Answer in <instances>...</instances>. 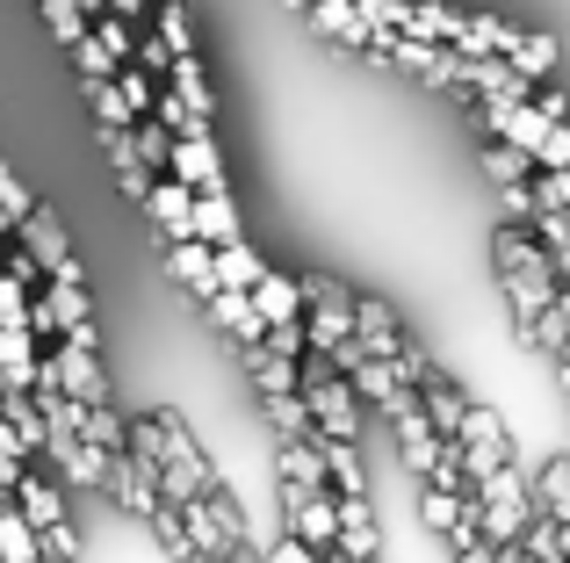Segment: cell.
Masks as SVG:
<instances>
[{"label": "cell", "instance_id": "1", "mask_svg": "<svg viewBox=\"0 0 570 563\" xmlns=\"http://www.w3.org/2000/svg\"><path fill=\"white\" fill-rule=\"evenodd\" d=\"M14 246H22V254L37 260L43 275H66V282H87V260L72 254V239H66V217H58L51 203H29V210H22V225H14Z\"/></svg>", "mask_w": 570, "mask_h": 563}, {"label": "cell", "instance_id": "2", "mask_svg": "<svg viewBox=\"0 0 570 563\" xmlns=\"http://www.w3.org/2000/svg\"><path fill=\"white\" fill-rule=\"evenodd\" d=\"M167 174H174V181H188V188H232V167H224L217 130H188V138H174Z\"/></svg>", "mask_w": 570, "mask_h": 563}, {"label": "cell", "instance_id": "3", "mask_svg": "<svg viewBox=\"0 0 570 563\" xmlns=\"http://www.w3.org/2000/svg\"><path fill=\"white\" fill-rule=\"evenodd\" d=\"M101 498H109L124 521H145L159 506V484H153V463L138 455H109V477H101Z\"/></svg>", "mask_w": 570, "mask_h": 563}, {"label": "cell", "instance_id": "4", "mask_svg": "<svg viewBox=\"0 0 570 563\" xmlns=\"http://www.w3.org/2000/svg\"><path fill=\"white\" fill-rule=\"evenodd\" d=\"M188 239H203V246L246 239V217H238V196H232V188H195V203H188Z\"/></svg>", "mask_w": 570, "mask_h": 563}, {"label": "cell", "instance_id": "5", "mask_svg": "<svg viewBox=\"0 0 570 563\" xmlns=\"http://www.w3.org/2000/svg\"><path fill=\"white\" fill-rule=\"evenodd\" d=\"M282 527H289L304 550H333V535H340V498H333V492L289 498V506H282Z\"/></svg>", "mask_w": 570, "mask_h": 563}, {"label": "cell", "instance_id": "6", "mask_svg": "<svg viewBox=\"0 0 570 563\" xmlns=\"http://www.w3.org/2000/svg\"><path fill=\"white\" fill-rule=\"evenodd\" d=\"M354 339H362L368 354H390L404 339V310L376 289H354Z\"/></svg>", "mask_w": 570, "mask_h": 563}, {"label": "cell", "instance_id": "7", "mask_svg": "<svg viewBox=\"0 0 570 563\" xmlns=\"http://www.w3.org/2000/svg\"><path fill=\"white\" fill-rule=\"evenodd\" d=\"M419 412H426V426H433L441 441H455V434H462V412H470V383L441 368L433 383H419Z\"/></svg>", "mask_w": 570, "mask_h": 563}, {"label": "cell", "instance_id": "8", "mask_svg": "<svg viewBox=\"0 0 570 563\" xmlns=\"http://www.w3.org/2000/svg\"><path fill=\"white\" fill-rule=\"evenodd\" d=\"M188 203H195V188H188V181H174V174H153V188H145L138 210L153 217L159 239H188Z\"/></svg>", "mask_w": 570, "mask_h": 563}, {"label": "cell", "instance_id": "9", "mask_svg": "<svg viewBox=\"0 0 570 563\" xmlns=\"http://www.w3.org/2000/svg\"><path fill=\"white\" fill-rule=\"evenodd\" d=\"M528 506L542 513V521H563V513H570V448L528 463Z\"/></svg>", "mask_w": 570, "mask_h": 563}, {"label": "cell", "instance_id": "10", "mask_svg": "<svg viewBox=\"0 0 570 563\" xmlns=\"http://www.w3.org/2000/svg\"><path fill=\"white\" fill-rule=\"evenodd\" d=\"M499 296H505V318H534V310L557 296V268H549V254L528 260V268H513V275H499Z\"/></svg>", "mask_w": 570, "mask_h": 563}, {"label": "cell", "instance_id": "11", "mask_svg": "<svg viewBox=\"0 0 570 563\" xmlns=\"http://www.w3.org/2000/svg\"><path fill=\"white\" fill-rule=\"evenodd\" d=\"M203 310H209V325H217V333L232 339V347H253V339L267 333V325H261V310H253V296H246V289H209V296H203Z\"/></svg>", "mask_w": 570, "mask_h": 563}, {"label": "cell", "instance_id": "12", "mask_svg": "<svg viewBox=\"0 0 570 563\" xmlns=\"http://www.w3.org/2000/svg\"><path fill=\"white\" fill-rule=\"evenodd\" d=\"M513 43H520V22H505V14H484V8H462L455 51H470V58H505Z\"/></svg>", "mask_w": 570, "mask_h": 563}, {"label": "cell", "instance_id": "13", "mask_svg": "<svg viewBox=\"0 0 570 563\" xmlns=\"http://www.w3.org/2000/svg\"><path fill=\"white\" fill-rule=\"evenodd\" d=\"M325 463V492H368V455L362 441H325V434H304Z\"/></svg>", "mask_w": 570, "mask_h": 563}, {"label": "cell", "instance_id": "14", "mask_svg": "<svg viewBox=\"0 0 570 563\" xmlns=\"http://www.w3.org/2000/svg\"><path fill=\"white\" fill-rule=\"evenodd\" d=\"M238 368H246L253 397H275V391H296V383H304V368H296L289 354H275L267 339H253V347H238Z\"/></svg>", "mask_w": 570, "mask_h": 563}, {"label": "cell", "instance_id": "15", "mask_svg": "<svg viewBox=\"0 0 570 563\" xmlns=\"http://www.w3.org/2000/svg\"><path fill=\"white\" fill-rule=\"evenodd\" d=\"M311 29H318V37H333V43H347V51H368V43H376V29L362 22V8H354V0H311Z\"/></svg>", "mask_w": 570, "mask_h": 563}, {"label": "cell", "instance_id": "16", "mask_svg": "<svg viewBox=\"0 0 570 563\" xmlns=\"http://www.w3.org/2000/svg\"><path fill=\"white\" fill-rule=\"evenodd\" d=\"M159 87H174V95H181L188 109L203 116V124H217V87H209V72H203V58H195V51H174V58H167V80H159Z\"/></svg>", "mask_w": 570, "mask_h": 563}, {"label": "cell", "instance_id": "17", "mask_svg": "<svg viewBox=\"0 0 570 563\" xmlns=\"http://www.w3.org/2000/svg\"><path fill=\"white\" fill-rule=\"evenodd\" d=\"M153 484H159V506H188V498L209 484V448H195V455H167V463L153 470Z\"/></svg>", "mask_w": 570, "mask_h": 563}, {"label": "cell", "instance_id": "18", "mask_svg": "<svg viewBox=\"0 0 570 563\" xmlns=\"http://www.w3.org/2000/svg\"><path fill=\"white\" fill-rule=\"evenodd\" d=\"M253 310H261V325H275V318H304V289H296V275H282L275 260L261 268V282H253Z\"/></svg>", "mask_w": 570, "mask_h": 563}, {"label": "cell", "instance_id": "19", "mask_svg": "<svg viewBox=\"0 0 570 563\" xmlns=\"http://www.w3.org/2000/svg\"><path fill=\"white\" fill-rule=\"evenodd\" d=\"M159 260H167V282H174V289H188L195 304L217 289V282H209V246L203 239H167V254H159Z\"/></svg>", "mask_w": 570, "mask_h": 563}, {"label": "cell", "instance_id": "20", "mask_svg": "<svg viewBox=\"0 0 570 563\" xmlns=\"http://www.w3.org/2000/svg\"><path fill=\"white\" fill-rule=\"evenodd\" d=\"M267 268V254H253L246 239H224V246H209V282L217 289H253Z\"/></svg>", "mask_w": 570, "mask_h": 563}, {"label": "cell", "instance_id": "21", "mask_svg": "<svg viewBox=\"0 0 570 563\" xmlns=\"http://www.w3.org/2000/svg\"><path fill=\"white\" fill-rule=\"evenodd\" d=\"M253 412H261V434L267 441H304L311 434V412L296 391H275V397H253Z\"/></svg>", "mask_w": 570, "mask_h": 563}, {"label": "cell", "instance_id": "22", "mask_svg": "<svg viewBox=\"0 0 570 563\" xmlns=\"http://www.w3.org/2000/svg\"><path fill=\"white\" fill-rule=\"evenodd\" d=\"M37 339H29V325H0V391H29V376H37Z\"/></svg>", "mask_w": 570, "mask_h": 563}, {"label": "cell", "instance_id": "23", "mask_svg": "<svg viewBox=\"0 0 570 563\" xmlns=\"http://www.w3.org/2000/svg\"><path fill=\"white\" fill-rule=\"evenodd\" d=\"M80 441H95L101 455H124V441H130V412L116 405V397H101V405H80Z\"/></svg>", "mask_w": 570, "mask_h": 563}, {"label": "cell", "instance_id": "24", "mask_svg": "<svg viewBox=\"0 0 570 563\" xmlns=\"http://www.w3.org/2000/svg\"><path fill=\"white\" fill-rule=\"evenodd\" d=\"M455 29H462L455 0H412V14H404V37H426V43H455Z\"/></svg>", "mask_w": 570, "mask_h": 563}, {"label": "cell", "instance_id": "25", "mask_svg": "<svg viewBox=\"0 0 570 563\" xmlns=\"http://www.w3.org/2000/svg\"><path fill=\"white\" fill-rule=\"evenodd\" d=\"M557 58H563V43L549 37V29H520V43L505 51V66L528 72V80H549V72H557Z\"/></svg>", "mask_w": 570, "mask_h": 563}, {"label": "cell", "instance_id": "26", "mask_svg": "<svg viewBox=\"0 0 570 563\" xmlns=\"http://www.w3.org/2000/svg\"><path fill=\"white\" fill-rule=\"evenodd\" d=\"M109 80H116V95H124V109H130V124H138V116H145V109H153V95H159V80H153V72H145V66H138V58H124V66H116V72H109Z\"/></svg>", "mask_w": 570, "mask_h": 563}, {"label": "cell", "instance_id": "27", "mask_svg": "<svg viewBox=\"0 0 570 563\" xmlns=\"http://www.w3.org/2000/svg\"><path fill=\"white\" fill-rule=\"evenodd\" d=\"M29 8L43 14V37H51L58 51H66V43H80V37H87V14L72 8V0H29Z\"/></svg>", "mask_w": 570, "mask_h": 563}, {"label": "cell", "instance_id": "28", "mask_svg": "<svg viewBox=\"0 0 570 563\" xmlns=\"http://www.w3.org/2000/svg\"><path fill=\"white\" fill-rule=\"evenodd\" d=\"M80 101H87V116H95V130L130 124V109H124V95H116V80H80Z\"/></svg>", "mask_w": 570, "mask_h": 563}, {"label": "cell", "instance_id": "29", "mask_svg": "<svg viewBox=\"0 0 570 563\" xmlns=\"http://www.w3.org/2000/svg\"><path fill=\"white\" fill-rule=\"evenodd\" d=\"M130 145H138V159L153 174H167V152H174V130L159 124V116H138V124H130Z\"/></svg>", "mask_w": 570, "mask_h": 563}, {"label": "cell", "instance_id": "30", "mask_svg": "<svg viewBox=\"0 0 570 563\" xmlns=\"http://www.w3.org/2000/svg\"><path fill=\"white\" fill-rule=\"evenodd\" d=\"M0 563H37V527L14 506H0Z\"/></svg>", "mask_w": 570, "mask_h": 563}, {"label": "cell", "instance_id": "31", "mask_svg": "<svg viewBox=\"0 0 570 563\" xmlns=\"http://www.w3.org/2000/svg\"><path fill=\"white\" fill-rule=\"evenodd\" d=\"M159 8V29L153 37L167 43V51H195V14H188V0H153Z\"/></svg>", "mask_w": 570, "mask_h": 563}, {"label": "cell", "instance_id": "32", "mask_svg": "<svg viewBox=\"0 0 570 563\" xmlns=\"http://www.w3.org/2000/svg\"><path fill=\"white\" fill-rule=\"evenodd\" d=\"M484 174H491V181H499V188H505V181H528V174H534V159H528V152H520V145H505V138H491V145H484Z\"/></svg>", "mask_w": 570, "mask_h": 563}, {"label": "cell", "instance_id": "33", "mask_svg": "<svg viewBox=\"0 0 570 563\" xmlns=\"http://www.w3.org/2000/svg\"><path fill=\"white\" fill-rule=\"evenodd\" d=\"M66 58H72V72H80V80H109L116 66H124V58H109L101 51L95 37H80V43H66Z\"/></svg>", "mask_w": 570, "mask_h": 563}, {"label": "cell", "instance_id": "34", "mask_svg": "<svg viewBox=\"0 0 570 563\" xmlns=\"http://www.w3.org/2000/svg\"><path fill=\"white\" fill-rule=\"evenodd\" d=\"M534 167H570V116H557V124L542 130V138H534Z\"/></svg>", "mask_w": 570, "mask_h": 563}, {"label": "cell", "instance_id": "35", "mask_svg": "<svg viewBox=\"0 0 570 563\" xmlns=\"http://www.w3.org/2000/svg\"><path fill=\"white\" fill-rule=\"evenodd\" d=\"M528 231H534V246H542V254H563V246H570V210H534Z\"/></svg>", "mask_w": 570, "mask_h": 563}, {"label": "cell", "instance_id": "36", "mask_svg": "<svg viewBox=\"0 0 570 563\" xmlns=\"http://www.w3.org/2000/svg\"><path fill=\"white\" fill-rule=\"evenodd\" d=\"M261 339H267L275 354H289V362H304V354H311V339H304V318H275Z\"/></svg>", "mask_w": 570, "mask_h": 563}, {"label": "cell", "instance_id": "37", "mask_svg": "<svg viewBox=\"0 0 570 563\" xmlns=\"http://www.w3.org/2000/svg\"><path fill=\"white\" fill-rule=\"evenodd\" d=\"M362 8L368 29H404V14H412V0H354Z\"/></svg>", "mask_w": 570, "mask_h": 563}, {"label": "cell", "instance_id": "38", "mask_svg": "<svg viewBox=\"0 0 570 563\" xmlns=\"http://www.w3.org/2000/svg\"><path fill=\"white\" fill-rule=\"evenodd\" d=\"M22 463H37V455H29V448H22V434H14V426L0 419V477L14 484V470H22Z\"/></svg>", "mask_w": 570, "mask_h": 563}, {"label": "cell", "instance_id": "39", "mask_svg": "<svg viewBox=\"0 0 570 563\" xmlns=\"http://www.w3.org/2000/svg\"><path fill=\"white\" fill-rule=\"evenodd\" d=\"M130 58H138V66L153 72V80H167V58H174V51H167L159 37H138V51H130Z\"/></svg>", "mask_w": 570, "mask_h": 563}, {"label": "cell", "instance_id": "40", "mask_svg": "<svg viewBox=\"0 0 570 563\" xmlns=\"http://www.w3.org/2000/svg\"><path fill=\"white\" fill-rule=\"evenodd\" d=\"M534 109H542L549 124H557V116H570V95H534Z\"/></svg>", "mask_w": 570, "mask_h": 563}, {"label": "cell", "instance_id": "41", "mask_svg": "<svg viewBox=\"0 0 570 563\" xmlns=\"http://www.w3.org/2000/svg\"><path fill=\"white\" fill-rule=\"evenodd\" d=\"M101 8H109V14H124V22H138V14L153 8V0H101Z\"/></svg>", "mask_w": 570, "mask_h": 563}, {"label": "cell", "instance_id": "42", "mask_svg": "<svg viewBox=\"0 0 570 563\" xmlns=\"http://www.w3.org/2000/svg\"><path fill=\"white\" fill-rule=\"evenodd\" d=\"M549 268H557V289H570V246H563V254H549Z\"/></svg>", "mask_w": 570, "mask_h": 563}, {"label": "cell", "instance_id": "43", "mask_svg": "<svg viewBox=\"0 0 570 563\" xmlns=\"http://www.w3.org/2000/svg\"><path fill=\"white\" fill-rule=\"evenodd\" d=\"M282 8H289V14H304V8H311V0H282Z\"/></svg>", "mask_w": 570, "mask_h": 563}, {"label": "cell", "instance_id": "44", "mask_svg": "<svg viewBox=\"0 0 570 563\" xmlns=\"http://www.w3.org/2000/svg\"><path fill=\"white\" fill-rule=\"evenodd\" d=\"M8 246H14V239H8V231H0V260H8Z\"/></svg>", "mask_w": 570, "mask_h": 563}, {"label": "cell", "instance_id": "45", "mask_svg": "<svg viewBox=\"0 0 570 563\" xmlns=\"http://www.w3.org/2000/svg\"><path fill=\"white\" fill-rule=\"evenodd\" d=\"M195 563H232V556H195Z\"/></svg>", "mask_w": 570, "mask_h": 563}, {"label": "cell", "instance_id": "46", "mask_svg": "<svg viewBox=\"0 0 570 563\" xmlns=\"http://www.w3.org/2000/svg\"><path fill=\"white\" fill-rule=\"evenodd\" d=\"M0 506H8V477H0Z\"/></svg>", "mask_w": 570, "mask_h": 563}]
</instances>
